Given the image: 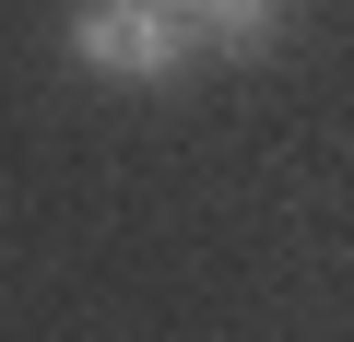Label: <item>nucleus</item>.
Segmentation results:
<instances>
[{
  "mask_svg": "<svg viewBox=\"0 0 354 342\" xmlns=\"http://www.w3.org/2000/svg\"><path fill=\"white\" fill-rule=\"evenodd\" d=\"M71 59L95 71V83H130V95H153V83H177L201 59V36L165 12V0H83L71 12Z\"/></svg>",
  "mask_w": 354,
  "mask_h": 342,
  "instance_id": "nucleus-1",
  "label": "nucleus"
},
{
  "mask_svg": "<svg viewBox=\"0 0 354 342\" xmlns=\"http://www.w3.org/2000/svg\"><path fill=\"white\" fill-rule=\"evenodd\" d=\"M283 12H295V0H213V12H201V59H260L283 36Z\"/></svg>",
  "mask_w": 354,
  "mask_h": 342,
  "instance_id": "nucleus-2",
  "label": "nucleus"
}]
</instances>
